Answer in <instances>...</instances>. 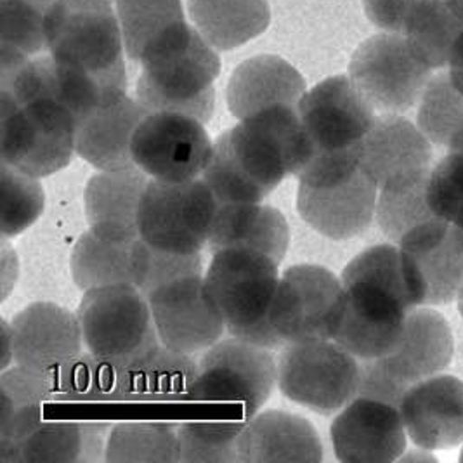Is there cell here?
<instances>
[{
    "label": "cell",
    "mask_w": 463,
    "mask_h": 463,
    "mask_svg": "<svg viewBox=\"0 0 463 463\" xmlns=\"http://www.w3.org/2000/svg\"><path fill=\"white\" fill-rule=\"evenodd\" d=\"M400 411L406 434L417 448L441 451L462 446V380L439 373L413 383Z\"/></svg>",
    "instance_id": "obj_21"
},
{
    "label": "cell",
    "mask_w": 463,
    "mask_h": 463,
    "mask_svg": "<svg viewBox=\"0 0 463 463\" xmlns=\"http://www.w3.org/2000/svg\"><path fill=\"white\" fill-rule=\"evenodd\" d=\"M337 460L344 463L398 462L406 451V429L400 408L356 396L330 425Z\"/></svg>",
    "instance_id": "obj_18"
},
{
    "label": "cell",
    "mask_w": 463,
    "mask_h": 463,
    "mask_svg": "<svg viewBox=\"0 0 463 463\" xmlns=\"http://www.w3.org/2000/svg\"><path fill=\"white\" fill-rule=\"evenodd\" d=\"M427 202L438 219L463 232V149L449 151L430 169L427 177Z\"/></svg>",
    "instance_id": "obj_43"
},
{
    "label": "cell",
    "mask_w": 463,
    "mask_h": 463,
    "mask_svg": "<svg viewBox=\"0 0 463 463\" xmlns=\"http://www.w3.org/2000/svg\"><path fill=\"white\" fill-rule=\"evenodd\" d=\"M217 209L200 177L184 183L149 179L139 211V236L158 250L202 253L209 245Z\"/></svg>",
    "instance_id": "obj_10"
},
{
    "label": "cell",
    "mask_w": 463,
    "mask_h": 463,
    "mask_svg": "<svg viewBox=\"0 0 463 463\" xmlns=\"http://www.w3.org/2000/svg\"><path fill=\"white\" fill-rule=\"evenodd\" d=\"M448 73L455 87L463 92V33L451 51V56L448 61Z\"/></svg>",
    "instance_id": "obj_48"
},
{
    "label": "cell",
    "mask_w": 463,
    "mask_h": 463,
    "mask_svg": "<svg viewBox=\"0 0 463 463\" xmlns=\"http://www.w3.org/2000/svg\"><path fill=\"white\" fill-rule=\"evenodd\" d=\"M14 364L39 373H56L85 351L77 313L54 302H33L11 321Z\"/></svg>",
    "instance_id": "obj_20"
},
{
    "label": "cell",
    "mask_w": 463,
    "mask_h": 463,
    "mask_svg": "<svg viewBox=\"0 0 463 463\" xmlns=\"http://www.w3.org/2000/svg\"><path fill=\"white\" fill-rule=\"evenodd\" d=\"M345 290L335 342L358 359L389 354L413 309L402 274L400 245L382 243L356 255L340 274Z\"/></svg>",
    "instance_id": "obj_1"
},
{
    "label": "cell",
    "mask_w": 463,
    "mask_h": 463,
    "mask_svg": "<svg viewBox=\"0 0 463 463\" xmlns=\"http://www.w3.org/2000/svg\"><path fill=\"white\" fill-rule=\"evenodd\" d=\"M2 172V238H14L32 228L43 215L45 193L41 179L23 174L9 165H0Z\"/></svg>",
    "instance_id": "obj_40"
},
{
    "label": "cell",
    "mask_w": 463,
    "mask_h": 463,
    "mask_svg": "<svg viewBox=\"0 0 463 463\" xmlns=\"http://www.w3.org/2000/svg\"><path fill=\"white\" fill-rule=\"evenodd\" d=\"M427 177L411 184L379 190L375 221L387 240L400 243L408 232L438 219L427 202Z\"/></svg>",
    "instance_id": "obj_38"
},
{
    "label": "cell",
    "mask_w": 463,
    "mask_h": 463,
    "mask_svg": "<svg viewBox=\"0 0 463 463\" xmlns=\"http://www.w3.org/2000/svg\"><path fill=\"white\" fill-rule=\"evenodd\" d=\"M347 75L377 111L401 115L419 105L432 68L404 35L380 32L354 51Z\"/></svg>",
    "instance_id": "obj_12"
},
{
    "label": "cell",
    "mask_w": 463,
    "mask_h": 463,
    "mask_svg": "<svg viewBox=\"0 0 463 463\" xmlns=\"http://www.w3.org/2000/svg\"><path fill=\"white\" fill-rule=\"evenodd\" d=\"M137 101L153 111L183 113L209 124L215 111V80L221 73L217 49L188 22H181L141 60Z\"/></svg>",
    "instance_id": "obj_2"
},
{
    "label": "cell",
    "mask_w": 463,
    "mask_h": 463,
    "mask_svg": "<svg viewBox=\"0 0 463 463\" xmlns=\"http://www.w3.org/2000/svg\"><path fill=\"white\" fill-rule=\"evenodd\" d=\"M149 175L136 167L98 170L84 191V211L92 232L118 240L139 238V211Z\"/></svg>",
    "instance_id": "obj_23"
},
{
    "label": "cell",
    "mask_w": 463,
    "mask_h": 463,
    "mask_svg": "<svg viewBox=\"0 0 463 463\" xmlns=\"http://www.w3.org/2000/svg\"><path fill=\"white\" fill-rule=\"evenodd\" d=\"M105 462L177 463V427L160 421H122L106 438Z\"/></svg>",
    "instance_id": "obj_33"
},
{
    "label": "cell",
    "mask_w": 463,
    "mask_h": 463,
    "mask_svg": "<svg viewBox=\"0 0 463 463\" xmlns=\"http://www.w3.org/2000/svg\"><path fill=\"white\" fill-rule=\"evenodd\" d=\"M202 253H172L158 250L146 243L141 236L132 245V279L134 287L143 295L174 279L190 274H203Z\"/></svg>",
    "instance_id": "obj_41"
},
{
    "label": "cell",
    "mask_w": 463,
    "mask_h": 463,
    "mask_svg": "<svg viewBox=\"0 0 463 463\" xmlns=\"http://www.w3.org/2000/svg\"><path fill=\"white\" fill-rule=\"evenodd\" d=\"M379 186L361 169L345 175L298 183L297 211L302 221L325 238L344 241L354 238L375 219Z\"/></svg>",
    "instance_id": "obj_17"
},
{
    "label": "cell",
    "mask_w": 463,
    "mask_h": 463,
    "mask_svg": "<svg viewBox=\"0 0 463 463\" xmlns=\"http://www.w3.org/2000/svg\"><path fill=\"white\" fill-rule=\"evenodd\" d=\"M417 126L425 137L449 151L463 149V92L448 71L434 75L419 101Z\"/></svg>",
    "instance_id": "obj_36"
},
{
    "label": "cell",
    "mask_w": 463,
    "mask_h": 463,
    "mask_svg": "<svg viewBox=\"0 0 463 463\" xmlns=\"http://www.w3.org/2000/svg\"><path fill=\"white\" fill-rule=\"evenodd\" d=\"M200 179L209 186L219 207L232 203H257L268 196L238 164L228 130L213 141L211 160Z\"/></svg>",
    "instance_id": "obj_39"
},
{
    "label": "cell",
    "mask_w": 463,
    "mask_h": 463,
    "mask_svg": "<svg viewBox=\"0 0 463 463\" xmlns=\"http://www.w3.org/2000/svg\"><path fill=\"white\" fill-rule=\"evenodd\" d=\"M132 245L134 241L111 240L89 228L77 240L70 257L73 283L82 292L113 285H134Z\"/></svg>",
    "instance_id": "obj_31"
},
{
    "label": "cell",
    "mask_w": 463,
    "mask_h": 463,
    "mask_svg": "<svg viewBox=\"0 0 463 463\" xmlns=\"http://www.w3.org/2000/svg\"><path fill=\"white\" fill-rule=\"evenodd\" d=\"M307 85L287 60L262 54L238 64L226 89V103L236 120H243L273 106L297 108Z\"/></svg>",
    "instance_id": "obj_26"
},
{
    "label": "cell",
    "mask_w": 463,
    "mask_h": 463,
    "mask_svg": "<svg viewBox=\"0 0 463 463\" xmlns=\"http://www.w3.org/2000/svg\"><path fill=\"white\" fill-rule=\"evenodd\" d=\"M323 460V442L315 425L302 415L268 410L245 421L238 439V463Z\"/></svg>",
    "instance_id": "obj_24"
},
{
    "label": "cell",
    "mask_w": 463,
    "mask_h": 463,
    "mask_svg": "<svg viewBox=\"0 0 463 463\" xmlns=\"http://www.w3.org/2000/svg\"><path fill=\"white\" fill-rule=\"evenodd\" d=\"M147 304L160 344L202 354L228 334L226 321L207 294L203 274L174 279L147 295Z\"/></svg>",
    "instance_id": "obj_16"
},
{
    "label": "cell",
    "mask_w": 463,
    "mask_h": 463,
    "mask_svg": "<svg viewBox=\"0 0 463 463\" xmlns=\"http://www.w3.org/2000/svg\"><path fill=\"white\" fill-rule=\"evenodd\" d=\"M463 33V18L451 0H421L402 35L432 70L448 66L451 51Z\"/></svg>",
    "instance_id": "obj_32"
},
{
    "label": "cell",
    "mask_w": 463,
    "mask_h": 463,
    "mask_svg": "<svg viewBox=\"0 0 463 463\" xmlns=\"http://www.w3.org/2000/svg\"><path fill=\"white\" fill-rule=\"evenodd\" d=\"M126 368L85 349L54 373L56 398L66 401H127Z\"/></svg>",
    "instance_id": "obj_35"
},
{
    "label": "cell",
    "mask_w": 463,
    "mask_h": 463,
    "mask_svg": "<svg viewBox=\"0 0 463 463\" xmlns=\"http://www.w3.org/2000/svg\"><path fill=\"white\" fill-rule=\"evenodd\" d=\"M453 353L455 340L448 319L430 307H413L394 349L379 359L396 379L413 385L442 373Z\"/></svg>",
    "instance_id": "obj_25"
},
{
    "label": "cell",
    "mask_w": 463,
    "mask_h": 463,
    "mask_svg": "<svg viewBox=\"0 0 463 463\" xmlns=\"http://www.w3.org/2000/svg\"><path fill=\"white\" fill-rule=\"evenodd\" d=\"M147 113L127 92L92 108L77 122V155L96 170L136 167L132 139Z\"/></svg>",
    "instance_id": "obj_22"
},
{
    "label": "cell",
    "mask_w": 463,
    "mask_h": 463,
    "mask_svg": "<svg viewBox=\"0 0 463 463\" xmlns=\"http://www.w3.org/2000/svg\"><path fill=\"white\" fill-rule=\"evenodd\" d=\"M359 359L335 340L288 342L278 358V389L287 400L334 415L356 398Z\"/></svg>",
    "instance_id": "obj_7"
},
{
    "label": "cell",
    "mask_w": 463,
    "mask_h": 463,
    "mask_svg": "<svg viewBox=\"0 0 463 463\" xmlns=\"http://www.w3.org/2000/svg\"><path fill=\"white\" fill-rule=\"evenodd\" d=\"M344 307L340 278L317 264H297L279 276L269 317L287 344L334 340Z\"/></svg>",
    "instance_id": "obj_11"
},
{
    "label": "cell",
    "mask_w": 463,
    "mask_h": 463,
    "mask_svg": "<svg viewBox=\"0 0 463 463\" xmlns=\"http://www.w3.org/2000/svg\"><path fill=\"white\" fill-rule=\"evenodd\" d=\"M430 145L417 124L400 113H382L363 139L359 169L379 190L417 183L430 172Z\"/></svg>",
    "instance_id": "obj_19"
},
{
    "label": "cell",
    "mask_w": 463,
    "mask_h": 463,
    "mask_svg": "<svg viewBox=\"0 0 463 463\" xmlns=\"http://www.w3.org/2000/svg\"><path fill=\"white\" fill-rule=\"evenodd\" d=\"M193 26L217 51H232L262 35L271 23L268 0H188Z\"/></svg>",
    "instance_id": "obj_29"
},
{
    "label": "cell",
    "mask_w": 463,
    "mask_h": 463,
    "mask_svg": "<svg viewBox=\"0 0 463 463\" xmlns=\"http://www.w3.org/2000/svg\"><path fill=\"white\" fill-rule=\"evenodd\" d=\"M421 0H363L364 14L382 32L401 33Z\"/></svg>",
    "instance_id": "obj_46"
},
{
    "label": "cell",
    "mask_w": 463,
    "mask_h": 463,
    "mask_svg": "<svg viewBox=\"0 0 463 463\" xmlns=\"http://www.w3.org/2000/svg\"><path fill=\"white\" fill-rule=\"evenodd\" d=\"M297 111L311 151L297 175L298 183H317L358 169L361 145L377 109L349 75H334L307 89Z\"/></svg>",
    "instance_id": "obj_3"
},
{
    "label": "cell",
    "mask_w": 463,
    "mask_h": 463,
    "mask_svg": "<svg viewBox=\"0 0 463 463\" xmlns=\"http://www.w3.org/2000/svg\"><path fill=\"white\" fill-rule=\"evenodd\" d=\"M49 54L68 68L127 82L115 0H54L45 20Z\"/></svg>",
    "instance_id": "obj_4"
},
{
    "label": "cell",
    "mask_w": 463,
    "mask_h": 463,
    "mask_svg": "<svg viewBox=\"0 0 463 463\" xmlns=\"http://www.w3.org/2000/svg\"><path fill=\"white\" fill-rule=\"evenodd\" d=\"M18 257L9 245L7 238H2V298L5 300L18 281Z\"/></svg>",
    "instance_id": "obj_47"
},
{
    "label": "cell",
    "mask_w": 463,
    "mask_h": 463,
    "mask_svg": "<svg viewBox=\"0 0 463 463\" xmlns=\"http://www.w3.org/2000/svg\"><path fill=\"white\" fill-rule=\"evenodd\" d=\"M213 141L200 120L174 111L147 113L132 139L136 165L151 179H198L211 160Z\"/></svg>",
    "instance_id": "obj_15"
},
{
    "label": "cell",
    "mask_w": 463,
    "mask_h": 463,
    "mask_svg": "<svg viewBox=\"0 0 463 463\" xmlns=\"http://www.w3.org/2000/svg\"><path fill=\"white\" fill-rule=\"evenodd\" d=\"M54 0H2L0 43L35 56L47 49L45 20Z\"/></svg>",
    "instance_id": "obj_42"
},
{
    "label": "cell",
    "mask_w": 463,
    "mask_h": 463,
    "mask_svg": "<svg viewBox=\"0 0 463 463\" xmlns=\"http://www.w3.org/2000/svg\"><path fill=\"white\" fill-rule=\"evenodd\" d=\"M212 253L203 283L226 321L228 334L269 319L281 276L279 262L250 249H221Z\"/></svg>",
    "instance_id": "obj_13"
},
{
    "label": "cell",
    "mask_w": 463,
    "mask_h": 463,
    "mask_svg": "<svg viewBox=\"0 0 463 463\" xmlns=\"http://www.w3.org/2000/svg\"><path fill=\"white\" fill-rule=\"evenodd\" d=\"M451 4L457 7V11L460 13V16L463 18V0H451Z\"/></svg>",
    "instance_id": "obj_50"
},
{
    "label": "cell",
    "mask_w": 463,
    "mask_h": 463,
    "mask_svg": "<svg viewBox=\"0 0 463 463\" xmlns=\"http://www.w3.org/2000/svg\"><path fill=\"white\" fill-rule=\"evenodd\" d=\"M221 249H250L281 264L290 247V228L283 212L257 203H232L217 209L209 245Z\"/></svg>",
    "instance_id": "obj_27"
},
{
    "label": "cell",
    "mask_w": 463,
    "mask_h": 463,
    "mask_svg": "<svg viewBox=\"0 0 463 463\" xmlns=\"http://www.w3.org/2000/svg\"><path fill=\"white\" fill-rule=\"evenodd\" d=\"M0 162L43 179L66 169L77 155V118L54 101L18 106L0 94Z\"/></svg>",
    "instance_id": "obj_5"
},
{
    "label": "cell",
    "mask_w": 463,
    "mask_h": 463,
    "mask_svg": "<svg viewBox=\"0 0 463 463\" xmlns=\"http://www.w3.org/2000/svg\"><path fill=\"white\" fill-rule=\"evenodd\" d=\"M198 361L158 344L126 368L127 401L188 400Z\"/></svg>",
    "instance_id": "obj_30"
},
{
    "label": "cell",
    "mask_w": 463,
    "mask_h": 463,
    "mask_svg": "<svg viewBox=\"0 0 463 463\" xmlns=\"http://www.w3.org/2000/svg\"><path fill=\"white\" fill-rule=\"evenodd\" d=\"M460 462H463V444H462V451H460Z\"/></svg>",
    "instance_id": "obj_52"
},
{
    "label": "cell",
    "mask_w": 463,
    "mask_h": 463,
    "mask_svg": "<svg viewBox=\"0 0 463 463\" xmlns=\"http://www.w3.org/2000/svg\"><path fill=\"white\" fill-rule=\"evenodd\" d=\"M402 274L413 307L444 306L463 292V232L432 219L400 243Z\"/></svg>",
    "instance_id": "obj_14"
},
{
    "label": "cell",
    "mask_w": 463,
    "mask_h": 463,
    "mask_svg": "<svg viewBox=\"0 0 463 463\" xmlns=\"http://www.w3.org/2000/svg\"><path fill=\"white\" fill-rule=\"evenodd\" d=\"M398 462H411V463H436L438 462V458L434 457V451H429V449H413V451H404L402 455H401L400 460Z\"/></svg>",
    "instance_id": "obj_49"
},
{
    "label": "cell",
    "mask_w": 463,
    "mask_h": 463,
    "mask_svg": "<svg viewBox=\"0 0 463 463\" xmlns=\"http://www.w3.org/2000/svg\"><path fill=\"white\" fill-rule=\"evenodd\" d=\"M77 317L85 349L122 366H130L160 344L147 297L134 285L84 292Z\"/></svg>",
    "instance_id": "obj_6"
},
{
    "label": "cell",
    "mask_w": 463,
    "mask_h": 463,
    "mask_svg": "<svg viewBox=\"0 0 463 463\" xmlns=\"http://www.w3.org/2000/svg\"><path fill=\"white\" fill-rule=\"evenodd\" d=\"M128 60L141 63L170 28L186 22L183 0H115Z\"/></svg>",
    "instance_id": "obj_34"
},
{
    "label": "cell",
    "mask_w": 463,
    "mask_h": 463,
    "mask_svg": "<svg viewBox=\"0 0 463 463\" xmlns=\"http://www.w3.org/2000/svg\"><path fill=\"white\" fill-rule=\"evenodd\" d=\"M411 385L396 379L380 359H359L356 396L383 401L400 408L401 401Z\"/></svg>",
    "instance_id": "obj_45"
},
{
    "label": "cell",
    "mask_w": 463,
    "mask_h": 463,
    "mask_svg": "<svg viewBox=\"0 0 463 463\" xmlns=\"http://www.w3.org/2000/svg\"><path fill=\"white\" fill-rule=\"evenodd\" d=\"M2 411L43 404L56 398L54 373H39L20 364H11L0 375Z\"/></svg>",
    "instance_id": "obj_44"
},
{
    "label": "cell",
    "mask_w": 463,
    "mask_h": 463,
    "mask_svg": "<svg viewBox=\"0 0 463 463\" xmlns=\"http://www.w3.org/2000/svg\"><path fill=\"white\" fill-rule=\"evenodd\" d=\"M101 451H106V441L96 425L43 420L22 441L0 448V462H98Z\"/></svg>",
    "instance_id": "obj_28"
},
{
    "label": "cell",
    "mask_w": 463,
    "mask_h": 463,
    "mask_svg": "<svg viewBox=\"0 0 463 463\" xmlns=\"http://www.w3.org/2000/svg\"><path fill=\"white\" fill-rule=\"evenodd\" d=\"M245 421L190 420L177 427L179 462L236 463Z\"/></svg>",
    "instance_id": "obj_37"
},
{
    "label": "cell",
    "mask_w": 463,
    "mask_h": 463,
    "mask_svg": "<svg viewBox=\"0 0 463 463\" xmlns=\"http://www.w3.org/2000/svg\"><path fill=\"white\" fill-rule=\"evenodd\" d=\"M228 136L238 164L266 194L287 177H297L311 153L292 106H273L238 120Z\"/></svg>",
    "instance_id": "obj_9"
},
{
    "label": "cell",
    "mask_w": 463,
    "mask_h": 463,
    "mask_svg": "<svg viewBox=\"0 0 463 463\" xmlns=\"http://www.w3.org/2000/svg\"><path fill=\"white\" fill-rule=\"evenodd\" d=\"M278 385V361L271 349L245 340L221 338L198 359V373L188 400L236 404L252 419L269 401Z\"/></svg>",
    "instance_id": "obj_8"
},
{
    "label": "cell",
    "mask_w": 463,
    "mask_h": 463,
    "mask_svg": "<svg viewBox=\"0 0 463 463\" xmlns=\"http://www.w3.org/2000/svg\"><path fill=\"white\" fill-rule=\"evenodd\" d=\"M457 302H458V311H460V317H463V292L460 294V297H458V300H457Z\"/></svg>",
    "instance_id": "obj_51"
}]
</instances>
